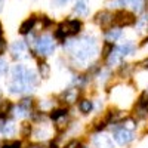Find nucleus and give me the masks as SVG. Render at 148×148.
Wrapping results in <instances>:
<instances>
[{"mask_svg": "<svg viewBox=\"0 0 148 148\" xmlns=\"http://www.w3.org/2000/svg\"><path fill=\"white\" fill-rule=\"evenodd\" d=\"M68 49H74V56H76L79 61H88L90 58H93L96 55V45H95V40L93 39H83L80 42H76L73 40L71 43H68L67 46Z\"/></svg>", "mask_w": 148, "mask_h": 148, "instance_id": "nucleus-1", "label": "nucleus"}, {"mask_svg": "<svg viewBox=\"0 0 148 148\" xmlns=\"http://www.w3.org/2000/svg\"><path fill=\"white\" fill-rule=\"evenodd\" d=\"M53 40H52V37H49V36H45V37H40L39 40L36 42V51L39 52V55H51L53 52Z\"/></svg>", "mask_w": 148, "mask_h": 148, "instance_id": "nucleus-2", "label": "nucleus"}, {"mask_svg": "<svg viewBox=\"0 0 148 148\" xmlns=\"http://www.w3.org/2000/svg\"><path fill=\"white\" fill-rule=\"evenodd\" d=\"M80 30V22L79 21H68V22H62L59 25V30L56 31L58 37H64V36H70V34H76Z\"/></svg>", "mask_w": 148, "mask_h": 148, "instance_id": "nucleus-3", "label": "nucleus"}, {"mask_svg": "<svg viewBox=\"0 0 148 148\" xmlns=\"http://www.w3.org/2000/svg\"><path fill=\"white\" fill-rule=\"evenodd\" d=\"M25 52H27V45L24 42L18 40L10 46V53H12L14 58H22L24 55H25Z\"/></svg>", "mask_w": 148, "mask_h": 148, "instance_id": "nucleus-4", "label": "nucleus"}, {"mask_svg": "<svg viewBox=\"0 0 148 148\" xmlns=\"http://www.w3.org/2000/svg\"><path fill=\"white\" fill-rule=\"evenodd\" d=\"M116 141L120 144V145H125V144H129L132 139H133V133L130 130H126V129H121V130H117L116 132Z\"/></svg>", "mask_w": 148, "mask_h": 148, "instance_id": "nucleus-5", "label": "nucleus"}, {"mask_svg": "<svg viewBox=\"0 0 148 148\" xmlns=\"http://www.w3.org/2000/svg\"><path fill=\"white\" fill-rule=\"evenodd\" d=\"M116 21L119 22V25H130V24L135 22V16L132 14H129V12H126V10H121V12L117 14Z\"/></svg>", "mask_w": 148, "mask_h": 148, "instance_id": "nucleus-6", "label": "nucleus"}, {"mask_svg": "<svg viewBox=\"0 0 148 148\" xmlns=\"http://www.w3.org/2000/svg\"><path fill=\"white\" fill-rule=\"evenodd\" d=\"M113 15L110 14V12L104 10V12H99V14L96 15V22L99 24L101 27H108L111 22H113Z\"/></svg>", "mask_w": 148, "mask_h": 148, "instance_id": "nucleus-7", "label": "nucleus"}, {"mask_svg": "<svg viewBox=\"0 0 148 148\" xmlns=\"http://www.w3.org/2000/svg\"><path fill=\"white\" fill-rule=\"evenodd\" d=\"M96 148H113V141H111L110 136L107 135H99V136H96L93 139Z\"/></svg>", "mask_w": 148, "mask_h": 148, "instance_id": "nucleus-8", "label": "nucleus"}, {"mask_svg": "<svg viewBox=\"0 0 148 148\" xmlns=\"http://www.w3.org/2000/svg\"><path fill=\"white\" fill-rule=\"evenodd\" d=\"M120 61H121V53L119 52V47L117 49H113L110 53H108V59H107V62H108V65H117V64H120Z\"/></svg>", "mask_w": 148, "mask_h": 148, "instance_id": "nucleus-9", "label": "nucleus"}, {"mask_svg": "<svg viewBox=\"0 0 148 148\" xmlns=\"http://www.w3.org/2000/svg\"><path fill=\"white\" fill-rule=\"evenodd\" d=\"M24 76H25V68H24L22 65H15L14 68H12V77H14L15 82L22 83Z\"/></svg>", "mask_w": 148, "mask_h": 148, "instance_id": "nucleus-10", "label": "nucleus"}, {"mask_svg": "<svg viewBox=\"0 0 148 148\" xmlns=\"http://www.w3.org/2000/svg\"><path fill=\"white\" fill-rule=\"evenodd\" d=\"M77 98H79V89L76 88H73V89H68L65 93H64V101L67 104H74L77 101Z\"/></svg>", "mask_w": 148, "mask_h": 148, "instance_id": "nucleus-11", "label": "nucleus"}, {"mask_svg": "<svg viewBox=\"0 0 148 148\" xmlns=\"http://www.w3.org/2000/svg\"><path fill=\"white\" fill-rule=\"evenodd\" d=\"M34 24H36V19H34V18H30V19H27V21H24L22 25H21V28H19V31H21L22 34L30 33V31L33 30V27H34Z\"/></svg>", "mask_w": 148, "mask_h": 148, "instance_id": "nucleus-12", "label": "nucleus"}, {"mask_svg": "<svg viewBox=\"0 0 148 148\" xmlns=\"http://www.w3.org/2000/svg\"><path fill=\"white\" fill-rule=\"evenodd\" d=\"M2 133L6 135V136H12L15 133V125L12 121H6L2 125Z\"/></svg>", "mask_w": 148, "mask_h": 148, "instance_id": "nucleus-13", "label": "nucleus"}, {"mask_svg": "<svg viewBox=\"0 0 148 148\" xmlns=\"http://www.w3.org/2000/svg\"><path fill=\"white\" fill-rule=\"evenodd\" d=\"M120 34H121V30L120 28H111V30L107 31L105 37H107L108 42H116L119 37H120Z\"/></svg>", "mask_w": 148, "mask_h": 148, "instance_id": "nucleus-14", "label": "nucleus"}, {"mask_svg": "<svg viewBox=\"0 0 148 148\" xmlns=\"http://www.w3.org/2000/svg\"><path fill=\"white\" fill-rule=\"evenodd\" d=\"M74 12H76L77 15H86L88 14V6H86L84 0H77L76 8H74Z\"/></svg>", "mask_w": 148, "mask_h": 148, "instance_id": "nucleus-15", "label": "nucleus"}, {"mask_svg": "<svg viewBox=\"0 0 148 148\" xmlns=\"http://www.w3.org/2000/svg\"><path fill=\"white\" fill-rule=\"evenodd\" d=\"M55 123H56V127L61 130V129H64L65 126H67V123H68V117H67V114L64 113V114H61L58 119H55Z\"/></svg>", "mask_w": 148, "mask_h": 148, "instance_id": "nucleus-16", "label": "nucleus"}, {"mask_svg": "<svg viewBox=\"0 0 148 148\" xmlns=\"http://www.w3.org/2000/svg\"><path fill=\"white\" fill-rule=\"evenodd\" d=\"M10 108H12V105H10L9 101H2L0 102V117H5L10 111Z\"/></svg>", "mask_w": 148, "mask_h": 148, "instance_id": "nucleus-17", "label": "nucleus"}, {"mask_svg": "<svg viewBox=\"0 0 148 148\" xmlns=\"http://www.w3.org/2000/svg\"><path fill=\"white\" fill-rule=\"evenodd\" d=\"M126 3H130L132 8L136 10V12H141L144 9V5H145L144 0H126Z\"/></svg>", "mask_w": 148, "mask_h": 148, "instance_id": "nucleus-18", "label": "nucleus"}, {"mask_svg": "<svg viewBox=\"0 0 148 148\" xmlns=\"http://www.w3.org/2000/svg\"><path fill=\"white\" fill-rule=\"evenodd\" d=\"M39 71H40V76H42L43 79H47L49 74H51V68H49V65H47L46 62H40Z\"/></svg>", "mask_w": 148, "mask_h": 148, "instance_id": "nucleus-19", "label": "nucleus"}, {"mask_svg": "<svg viewBox=\"0 0 148 148\" xmlns=\"http://www.w3.org/2000/svg\"><path fill=\"white\" fill-rule=\"evenodd\" d=\"M132 51H133V45H132V43H126V45H123V46L119 47V52L121 53V56L129 55Z\"/></svg>", "mask_w": 148, "mask_h": 148, "instance_id": "nucleus-20", "label": "nucleus"}, {"mask_svg": "<svg viewBox=\"0 0 148 148\" xmlns=\"http://www.w3.org/2000/svg\"><path fill=\"white\" fill-rule=\"evenodd\" d=\"M80 110H82V113H89V111L92 110V102L88 101V99H84L80 102Z\"/></svg>", "mask_w": 148, "mask_h": 148, "instance_id": "nucleus-21", "label": "nucleus"}, {"mask_svg": "<svg viewBox=\"0 0 148 148\" xmlns=\"http://www.w3.org/2000/svg\"><path fill=\"white\" fill-rule=\"evenodd\" d=\"M135 127H136V125H135V121L132 119H126L125 121H123V129H126V130H133Z\"/></svg>", "mask_w": 148, "mask_h": 148, "instance_id": "nucleus-22", "label": "nucleus"}, {"mask_svg": "<svg viewBox=\"0 0 148 148\" xmlns=\"http://www.w3.org/2000/svg\"><path fill=\"white\" fill-rule=\"evenodd\" d=\"M25 113H27V110H24L21 105L14 108V116L15 117H24V116H25Z\"/></svg>", "mask_w": 148, "mask_h": 148, "instance_id": "nucleus-23", "label": "nucleus"}, {"mask_svg": "<svg viewBox=\"0 0 148 148\" xmlns=\"http://www.w3.org/2000/svg\"><path fill=\"white\" fill-rule=\"evenodd\" d=\"M31 105H33V101L30 99V98H24V99L21 101V107H22L24 110H27V111L31 108Z\"/></svg>", "mask_w": 148, "mask_h": 148, "instance_id": "nucleus-24", "label": "nucleus"}, {"mask_svg": "<svg viewBox=\"0 0 148 148\" xmlns=\"http://www.w3.org/2000/svg\"><path fill=\"white\" fill-rule=\"evenodd\" d=\"M6 71H8V64H6V61L0 59V76L6 74Z\"/></svg>", "mask_w": 148, "mask_h": 148, "instance_id": "nucleus-25", "label": "nucleus"}, {"mask_svg": "<svg viewBox=\"0 0 148 148\" xmlns=\"http://www.w3.org/2000/svg\"><path fill=\"white\" fill-rule=\"evenodd\" d=\"M34 135H36V138H37V139H43V138H46L47 132H46V130H43V132H42V130H37Z\"/></svg>", "mask_w": 148, "mask_h": 148, "instance_id": "nucleus-26", "label": "nucleus"}, {"mask_svg": "<svg viewBox=\"0 0 148 148\" xmlns=\"http://www.w3.org/2000/svg\"><path fill=\"white\" fill-rule=\"evenodd\" d=\"M64 113H65V111H64V110H55V111H53V113L51 114V117H52V119L55 120V119H58V117H59L61 114H64Z\"/></svg>", "mask_w": 148, "mask_h": 148, "instance_id": "nucleus-27", "label": "nucleus"}, {"mask_svg": "<svg viewBox=\"0 0 148 148\" xmlns=\"http://www.w3.org/2000/svg\"><path fill=\"white\" fill-rule=\"evenodd\" d=\"M5 49H6V43H5L3 37H2V33H0V53H3Z\"/></svg>", "mask_w": 148, "mask_h": 148, "instance_id": "nucleus-28", "label": "nucleus"}, {"mask_svg": "<svg viewBox=\"0 0 148 148\" xmlns=\"http://www.w3.org/2000/svg\"><path fill=\"white\" fill-rule=\"evenodd\" d=\"M79 147H80V144H79L77 141H71V142H70V144H68L65 148H79Z\"/></svg>", "mask_w": 148, "mask_h": 148, "instance_id": "nucleus-29", "label": "nucleus"}, {"mask_svg": "<svg viewBox=\"0 0 148 148\" xmlns=\"http://www.w3.org/2000/svg\"><path fill=\"white\" fill-rule=\"evenodd\" d=\"M111 51H113V49H111V46H110V45H107V46L104 47V55H105V56H108V53H110Z\"/></svg>", "mask_w": 148, "mask_h": 148, "instance_id": "nucleus-30", "label": "nucleus"}, {"mask_svg": "<svg viewBox=\"0 0 148 148\" xmlns=\"http://www.w3.org/2000/svg\"><path fill=\"white\" fill-rule=\"evenodd\" d=\"M8 148H19V142H14V144H10V145H6Z\"/></svg>", "mask_w": 148, "mask_h": 148, "instance_id": "nucleus-31", "label": "nucleus"}, {"mask_svg": "<svg viewBox=\"0 0 148 148\" xmlns=\"http://www.w3.org/2000/svg\"><path fill=\"white\" fill-rule=\"evenodd\" d=\"M55 2L58 3V5H64V3H67L68 0H55Z\"/></svg>", "mask_w": 148, "mask_h": 148, "instance_id": "nucleus-32", "label": "nucleus"}, {"mask_svg": "<svg viewBox=\"0 0 148 148\" xmlns=\"http://www.w3.org/2000/svg\"><path fill=\"white\" fill-rule=\"evenodd\" d=\"M141 65H142V67H148V58H147V59L144 61V62H142Z\"/></svg>", "mask_w": 148, "mask_h": 148, "instance_id": "nucleus-33", "label": "nucleus"}, {"mask_svg": "<svg viewBox=\"0 0 148 148\" xmlns=\"http://www.w3.org/2000/svg\"><path fill=\"white\" fill-rule=\"evenodd\" d=\"M49 148H56V145H55V144H52V145H51V147H49Z\"/></svg>", "mask_w": 148, "mask_h": 148, "instance_id": "nucleus-34", "label": "nucleus"}, {"mask_svg": "<svg viewBox=\"0 0 148 148\" xmlns=\"http://www.w3.org/2000/svg\"><path fill=\"white\" fill-rule=\"evenodd\" d=\"M0 9H2V0H0Z\"/></svg>", "mask_w": 148, "mask_h": 148, "instance_id": "nucleus-35", "label": "nucleus"}, {"mask_svg": "<svg viewBox=\"0 0 148 148\" xmlns=\"http://www.w3.org/2000/svg\"><path fill=\"white\" fill-rule=\"evenodd\" d=\"M5 148H8V147H5Z\"/></svg>", "mask_w": 148, "mask_h": 148, "instance_id": "nucleus-36", "label": "nucleus"}, {"mask_svg": "<svg viewBox=\"0 0 148 148\" xmlns=\"http://www.w3.org/2000/svg\"><path fill=\"white\" fill-rule=\"evenodd\" d=\"M34 148H36V147H34Z\"/></svg>", "mask_w": 148, "mask_h": 148, "instance_id": "nucleus-37", "label": "nucleus"}]
</instances>
